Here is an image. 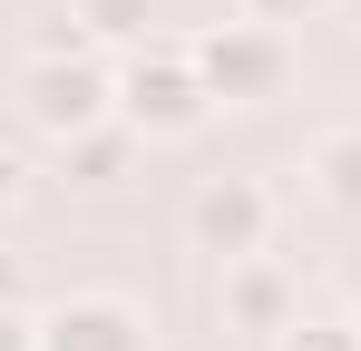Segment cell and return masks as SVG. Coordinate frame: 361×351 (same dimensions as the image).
<instances>
[{
  "label": "cell",
  "mask_w": 361,
  "mask_h": 351,
  "mask_svg": "<svg viewBox=\"0 0 361 351\" xmlns=\"http://www.w3.org/2000/svg\"><path fill=\"white\" fill-rule=\"evenodd\" d=\"M302 176H312V195H322V205L361 215V127H332V137H312Z\"/></svg>",
  "instance_id": "obj_7"
},
{
  "label": "cell",
  "mask_w": 361,
  "mask_h": 351,
  "mask_svg": "<svg viewBox=\"0 0 361 351\" xmlns=\"http://www.w3.org/2000/svg\"><path fill=\"white\" fill-rule=\"evenodd\" d=\"M68 10L88 20V39H147V20H157L147 0H68Z\"/></svg>",
  "instance_id": "obj_10"
},
{
  "label": "cell",
  "mask_w": 361,
  "mask_h": 351,
  "mask_svg": "<svg viewBox=\"0 0 361 351\" xmlns=\"http://www.w3.org/2000/svg\"><path fill=\"white\" fill-rule=\"evenodd\" d=\"M244 20H264V30H283V20H312V10H332V0H235Z\"/></svg>",
  "instance_id": "obj_11"
},
{
  "label": "cell",
  "mask_w": 361,
  "mask_h": 351,
  "mask_svg": "<svg viewBox=\"0 0 361 351\" xmlns=\"http://www.w3.org/2000/svg\"><path fill=\"white\" fill-rule=\"evenodd\" d=\"M185 58H195V78H205L215 108H274V98L293 88V49H283V30H264V20H225V30H205Z\"/></svg>",
  "instance_id": "obj_3"
},
{
  "label": "cell",
  "mask_w": 361,
  "mask_h": 351,
  "mask_svg": "<svg viewBox=\"0 0 361 351\" xmlns=\"http://www.w3.org/2000/svg\"><path fill=\"white\" fill-rule=\"evenodd\" d=\"M39 351H147V312L118 292H68L39 312Z\"/></svg>",
  "instance_id": "obj_5"
},
{
  "label": "cell",
  "mask_w": 361,
  "mask_h": 351,
  "mask_svg": "<svg viewBox=\"0 0 361 351\" xmlns=\"http://www.w3.org/2000/svg\"><path fill=\"white\" fill-rule=\"evenodd\" d=\"M20 195H30V166H20V156H10V147H0V215H10V205H20Z\"/></svg>",
  "instance_id": "obj_13"
},
{
  "label": "cell",
  "mask_w": 361,
  "mask_h": 351,
  "mask_svg": "<svg viewBox=\"0 0 361 351\" xmlns=\"http://www.w3.org/2000/svg\"><path fill=\"white\" fill-rule=\"evenodd\" d=\"M0 302H20V254H0Z\"/></svg>",
  "instance_id": "obj_14"
},
{
  "label": "cell",
  "mask_w": 361,
  "mask_h": 351,
  "mask_svg": "<svg viewBox=\"0 0 361 351\" xmlns=\"http://www.w3.org/2000/svg\"><path fill=\"white\" fill-rule=\"evenodd\" d=\"M205 117H215V98H205V78H195L185 49H137L118 68V127L137 147H176V137H195Z\"/></svg>",
  "instance_id": "obj_2"
},
{
  "label": "cell",
  "mask_w": 361,
  "mask_h": 351,
  "mask_svg": "<svg viewBox=\"0 0 361 351\" xmlns=\"http://www.w3.org/2000/svg\"><path fill=\"white\" fill-rule=\"evenodd\" d=\"M0 351H39V312H20V302H0Z\"/></svg>",
  "instance_id": "obj_12"
},
{
  "label": "cell",
  "mask_w": 361,
  "mask_h": 351,
  "mask_svg": "<svg viewBox=\"0 0 361 351\" xmlns=\"http://www.w3.org/2000/svg\"><path fill=\"white\" fill-rule=\"evenodd\" d=\"M283 351H361V312H302Z\"/></svg>",
  "instance_id": "obj_9"
},
{
  "label": "cell",
  "mask_w": 361,
  "mask_h": 351,
  "mask_svg": "<svg viewBox=\"0 0 361 351\" xmlns=\"http://www.w3.org/2000/svg\"><path fill=\"white\" fill-rule=\"evenodd\" d=\"M342 20H352V30H361V0H342Z\"/></svg>",
  "instance_id": "obj_15"
},
{
  "label": "cell",
  "mask_w": 361,
  "mask_h": 351,
  "mask_svg": "<svg viewBox=\"0 0 361 351\" xmlns=\"http://www.w3.org/2000/svg\"><path fill=\"white\" fill-rule=\"evenodd\" d=\"M20 117H30V137L78 147V137L118 127V68H108L98 49H78V58H20Z\"/></svg>",
  "instance_id": "obj_1"
},
{
  "label": "cell",
  "mask_w": 361,
  "mask_h": 351,
  "mask_svg": "<svg viewBox=\"0 0 361 351\" xmlns=\"http://www.w3.org/2000/svg\"><path fill=\"white\" fill-rule=\"evenodd\" d=\"M185 234H195V254L244 264V254L274 244V195H264L254 176H205V185L185 195Z\"/></svg>",
  "instance_id": "obj_4"
},
{
  "label": "cell",
  "mask_w": 361,
  "mask_h": 351,
  "mask_svg": "<svg viewBox=\"0 0 361 351\" xmlns=\"http://www.w3.org/2000/svg\"><path fill=\"white\" fill-rule=\"evenodd\" d=\"M215 312L235 322V332H293L302 302H293V273L274 264V254H244V264H225V283H215Z\"/></svg>",
  "instance_id": "obj_6"
},
{
  "label": "cell",
  "mask_w": 361,
  "mask_h": 351,
  "mask_svg": "<svg viewBox=\"0 0 361 351\" xmlns=\"http://www.w3.org/2000/svg\"><path fill=\"white\" fill-rule=\"evenodd\" d=\"M127 147H137L127 127H98V137H78V147H59V156H68V176H78V185H118Z\"/></svg>",
  "instance_id": "obj_8"
}]
</instances>
